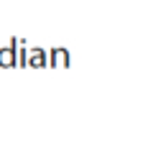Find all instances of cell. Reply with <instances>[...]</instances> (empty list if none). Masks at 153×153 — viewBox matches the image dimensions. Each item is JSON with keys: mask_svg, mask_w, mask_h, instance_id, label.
<instances>
[]
</instances>
